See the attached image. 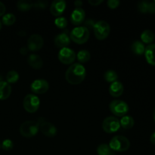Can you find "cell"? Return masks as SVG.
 Returning <instances> with one entry per match:
<instances>
[{"instance_id": "6da1fadb", "label": "cell", "mask_w": 155, "mask_h": 155, "mask_svg": "<svg viewBox=\"0 0 155 155\" xmlns=\"http://www.w3.org/2000/svg\"><path fill=\"white\" fill-rule=\"evenodd\" d=\"M86 76V68L80 63L71 64L65 73V79L71 85L80 84Z\"/></svg>"}, {"instance_id": "7a4b0ae2", "label": "cell", "mask_w": 155, "mask_h": 155, "mask_svg": "<svg viewBox=\"0 0 155 155\" xmlns=\"http://www.w3.org/2000/svg\"><path fill=\"white\" fill-rule=\"evenodd\" d=\"M90 33L86 26H78L71 30L70 33L71 40L77 44H85L89 39Z\"/></svg>"}, {"instance_id": "3957f363", "label": "cell", "mask_w": 155, "mask_h": 155, "mask_svg": "<svg viewBox=\"0 0 155 155\" xmlns=\"http://www.w3.org/2000/svg\"><path fill=\"white\" fill-rule=\"evenodd\" d=\"M110 149L114 152H124L130 147V142L124 136H115L109 142Z\"/></svg>"}, {"instance_id": "277c9868", "label": "cell", "mask_w": 155, "mask_h": 155, "mask_svg": "<svg viewBox=\"0 0 155 155\" xmlns=\"http://www.w3.org/2000/svg\"><path fill=\"white\" fill-rule=\"evenodd\" d=\"M39 130L38 121L27 120L20 126V133L25 138H31L36 136Z\"/></svg>"}, {"instance_id": "5b68a950", "label": "cell", "mask_w": 155, "mask_h": 155, "mask_svg": "<svg viewBox=\"0 0 155 155\" xmlns=\"http://www.w3.org/2000/svg\"><path fill=\"white\" fill-rule=\"evenodd\" d=\"M93 31L95 36L98 40L105 39L109 36L110 27L107 22L104 21H98L93 26Z\"/></svg>"}, {"instance_id": "8992f818", "label": "cell", "mask_w": 155, "mask_h": 155, "mask_svg": "<svg viewBox=\"0 0 155 155\" xmlns=\"http://www.w3.org/2000/svg\"><path fill=\"white\" fill-rule=\"evenodd\" d=\"M23 106L28 113H35L40 106V100L37 95L34 94H28L24 97Z\"/></svg>"}, {"instance_id": "52a82bcc", "label": "cell", "mask_w": 155, "mask_h": 155, "mask_svg": "<svg viewBox=\"0 0 155 155\" xmlns=\"http://www.w3.org/2000/svg\"><path fill=\"white\" fill-rule=\"evenodd\" d=\"M110 112L117 117H124L128 113L129 106L127 102L122 100H113L109 104Z\"/></svg>"}, {"instance_id": "ba28073f", "label": "cell", "mask_w": 155, "mask_h": 155, "mask_svg": "<svg viewBox=\"0 0 155 155\" xmlns=\"http://www.w3.org/2000/svg\"><path fill=\"white\" fill-rule=\"evenodd\" d=\"M120 128V120L114 116L106 117L102 122V129L105 133H116Z\"/></svg>"}, {"instance_id": "9c48e42d", "label": "cell", "mask_w": 155, "mask_h": 155, "mask_svg": "<svg viewBox=\"0 0 155 155\" xmlns=\"http://www.w3.org/2000/svg\"><path fill=\"white\" fill-rule=\"evenodd\" d=\"M58 57L59 61L64 64H71L77 58V54L74 50L66 47V48H61Z\"/></svg>"}, {"instance_id": "30bf717a", "label": "cell", "mask_w": 155, "mask_h": 155, "mask_svg": "<svg viewBox=\"0 0 155 155\" xmlns=\"http://www.w3.org/2000/svg\"><path fill=\"white\" fill-rule=\"evenodd\" d=\"M38 123L39 124V130L44 136L50 138L56 136L58 130L54 124L45 120L43 118H39Z\"/></svg>"}, {"instance_id": "8fae6325", "label": "cell", "mask_w": 155, "mask_h": 155, "mask_svg": "<svg viewBox=\"0 0 155 155\" xmlns=\"http://www.w3.org/2000/svg\"><path fill=\"white\" fill-rule=\"evenodd\" d=\"M44 45L43 38L41 35L35 33L32 34L27 39V47L29 51H37L42 48Z\"/></svg>"}, {"instance_id": "7c38bea8", "label": "cell", "mask_w": 155, "mask_h": 155, "mask_svg": "<svg viewBox=\"0 0 155 155\" xmlns=\"http://www.w3.org/2000/svg\"><path fill=\"white\" fill-rule=\"evenodd\" d=\"M49 89V84L44 79L34 80L30 85V90L34 95H41L47 92Z\"/></svg>"}, {"instance_id": "4fadbf2b", "label": "cell", "mask_w": 155, "mask_h": 155, "mask_svg": "<svg viewBox=\"0 0 155 155\" xmlns=\"http://www.w3.org/2000/svg\"><path fill=\"white\" fill-rule=\"evenodd\" d=\"M85 18H86V13H85L84 9L80 8H76L73 11L72 14L71 15V21L74 25L80 26L84 21Z\"/></svg>"}, {"instance_id": "5bb4252c", "label": "cell", "mask_w": 155, "mask_h": 155, "mask_svg": "<svg viewBox=\"0 0 155 155\" xmlns=\"http://www.w3.org/2000/svg\"><path fill=\"white\" fill-rule=\"evenodd\" d=\"M66 8V2L64 0H55L50 5V12L55 17H60Z\"/></svg>"}, {"instance_id": "9a60e30c", "label": "cell", "mask_w": 155, "mask_h": 155, "mask_svg": "<svg viewBox=\"0 0 155 155\" xmlns=\"http://www.w3.org/2000/svg\"><path fill=\"white\" fill-rule=\"evenodd\" d=\"M138 10L142 14H155V2L144 0L137 4Z\"/></svg>"}, {"instance_id": "2e32d148", "label": "cell", "mask_w": 155, "mask_h": 155, "mask_svg": "<svg viewBox=\"0 0 155 155\" xmlns=\"http://www.w3.org/2000/svg\"><path fill=\"white\" fill-rule=\"evenodd\" d=\"M71 42V38L67 33H61L58 34L54 39V43L56 47L60 48H66Z\"/></svg>"}, {"instance_id": "e0dca14e", "label": "cell", "mask_w": 155, "mask_h": 155, "mask_svg": "<svg viewBox=\"0 0 155 155\" xmlns=\"http://www.w3.org/2000/svg\"><path fill=\"white\" fill-rule=\"evenodd\" d=\"M109 93L111 96L115 97V98H118L120 95H122V94L124 93V85L120 81H115L114 83H110V86H109Z\"/></svg>"}, {"instance_id": "ac0fdd59", "label": "cell", "mask_w": 155, "mask_h": 155, "mask_svg": "<svg viewBox=\"0 0 155 155\" xmlns=\"http://www.w3.org/2000/svg\"><path fill=\"white\" fill-rule=\"evenodd\" d=\"M27 62L32 68L39 70L43 66V61L42 58L36 54H30L27 58Z\"/></svg>"}, {"instance_id": "d6986e66", "label": "cell", "mask_w": 155, "mask_h": 155, "mask_svg": "<svg viewBox=\"0 0 155 155\" xmlns=\"http://www.w3.org/2000/svg\"><path fill=\"white\" fill-rule=\"evenodd\" d=\"M145 57L149 64L155 66V43H151L145 47Z\"/></svg>"}, {"instance_id": "ffe728a7", "label": "cell", "mask_w": 155, "mask_h": 155, "mask_svg": "<svg viewBox=\"0 0 155 155\" xmlns=\"http://www.w3.org/2000/svg\"><path fill=\"white\" fill-rule=\"evenodd\" d=\"M12 94V86L6 81H0V100H5Z\"/></svg>"}, {"instance_id": "44dd1931", "label": "cell", "mask_w": 155, "mask_h": 155, "mask_svg": "<svg viewBox=\"0 0 155 155\" xmlns=\"http://www.w3.org/2000/svg\"><path fill=\"white\" fill-rule=\"evenodd\" d=\"M155 39L154 33L151 30H145L141 34V39L143 43L151 44Z\"/></svg>"}, {"instance_id": "7402d4cb", "label": "cell", "mask_w": 155, "mask_h": 155, "mask_svg": "<svg viewBox=\"0 0 155 155\" xmlns=\"http://www.w3.org/2000/svg\"><path fill=\"white\" fill-rule=\"evenodd\" d=\"M120 124V127H123L125 130H130L134 126L135 121L132 117L125 115V116L121 117Z\"/></svg>"}, {"instance_id": "603a6c76", "label": "cell", "mask_w": 155, "mask_h": 155, "mask_svg": "<svg viewBox=\"0 0 155 155\" xmlns=\"http://www.w3.org/2000/svg\"><path fill=\"white\" fill-rule=\"evenodd\" d=\"M131 49L134 54H137V55H142L145 53V44L141 41H135L132 44Z\"/></svg>"}, {"instance_id": "cb8c5ba5", "label": "cell", "mask_w": 155, "mask_h": 155, "mask_svg": "<svg viewBox=\"0 0 155 155\" xmlns=\"http://www.w3.org/2000/svg\"><path fill=\"white\" fill-rule=\"evenodd\" d=\"M33 2L30 0H20L17 2V8L21 12H27L33 8Z\"/></svg>"}, {"instance_id": "d4e9b609", "label": "cell", "mask_w": 155, "mask_h": 155, "mask_svg": "<svg viewBox=\"0 0 155 155\" xmlns=\"http://www.w3.org/2000/svg\"><path fill=\"white\" fill-rule=\"evenodd\" d=\"M97 154L98 155H116L114 151L110 149L107 144H101L97 148Z\"/></svg>"}, {"instance_id": "484cf974", "label": "cell", "mask_w": 155, "mask_h": 155, "mask_svg": "<svg viewBox=\"0 0 155 155\" xmlns=\"http://www.w3.org/2000/svg\"><path fill=\"white\" fill-rule=\"evenodd\" d=\"M77 60L79 61L80 64H84L89 61L91 58V54L87 50H80L77 53Z\"/></svg>"}, {"instance_id": "4316f807", "label": "cell", "mask_w": 155, "mask_h": 155, "mask_svg": "<svg viewBox=\"0 0 155 155\" xmlns=\"http://www.w3.org/2000/svg\"><path fill=\"white\" fill-rule=\"evenodd\" d=\"M16 21V17L12 13L5 14L2 18V23L5 26H12Z\"/></svg>"}, {"instance_id": "83f0119b", "label": "cell", "mask_w": 155, "mask_h": 155, "mask_svg": "<svg viewBox=\"0 0 155 155\" xmlns=\"http://www.w3.org/2000/svg\"><path fill=\"white\" fill-rule=\"evenodd\" d=\"M104 78L106 82L112 83L115 81H117L118 74H117L116 71H112V70H109V71H107L104 73Z\"/></svg>"}, {"instance_id": "f1b7e54d", "label": "cell", "mask_w": 155, "mask_h": 155, "mask_svg": "<svg viewBox=\"0 0 155 155\" xmlns=\"http://www.w3.org/2000/svg\"><path fill=\"white\" fill-rule=\"evenodd\" d=\"M19 74L16 71H10L6 74V82L9 84L15 83L19 80Z\"/></svg>"}, {"instance_id": "f546056e", "label": "cell", "mask_w": 155, "mask_h": 155, "mask_svg": "<svg viewBox=\"0 0 155 155\" xmlns=\"http://www.w3.org/2000/svg\"><path fill=\"white\" fill-rule=\"evenodd\" d=\"M54 24L60 29H64L68 26V20L64 17H58L54 20Z\"/></svg>"}, {"instance_id": "4dcf8cb0", "label": "cell", "mask_w": 155, "mask_h": 155, "mask_svg": "<svg viewBox=\"0 0 155 155\" xmlns=\"http://www.w3.org/2000/svg\"><path fill=\"white\" fill-rule=\"evenodd\" d=\"M14 147V143L11 139H5L2 142L1 145V148H2L4 151H9L13 148Z\"/></svg>"}, {"instance_id": "1f68e13d", "label": "cell", "mask_w": 155, "mask_h": 155, "mask_svg": "<svg viewBox=\"0 0 155 155\" xmlns=\"http://www.w3.org/2000/svg\"><path fill=\"white\" fill-rule=\"evenodd\" d=\"M48 2L45 1V0H38V1L33 2V7L39 9H44L48 6Z\"/></svg>"}, {"instance_id": "d6a6232c", "label": "cell", "mask_w": 155, "mask_h": 155, "mask_svg": "<svg viewBox=\"0 0 155 155\" xmlns=\"http://www.w3.org/2000/svg\"><path fill=\"white\" fill-rule=\"evenodd\" d=\"M120 4V2L119 0H109L107 2V5L108 8L110 9H115L118 7Z\"/></svg>"}, {"instance_id": "836d02e7", "label": "cell", "mask_w": 155, "mask_h": 155, "mask_svg": "<svg viewBox=\"0 0 155 155\" xmlns=\"http://www.w3.org/2000/svg\"><path fill=\"white\" fill-rule=\"evenodd\" d=\"M89 2V4L92 6H98V5H99L101 3H102L103 1L102 0H89V2Z\"/></svg>"}, {"instance_id": "e575fe53", "label": "cell", "mask_w": 155, "mask_h": 155, "mask_svg": "<svg viewBox=\"0 0 155 155\" xmlns=\"http://www.w3.org/2000/svg\"><path fill=\"white\" fill-rule=\"evenodd\" d=\"M5 11H6V8L5 5L3 4L2 2H0V17L3 16L5 13Z\"/></svg>"}, {"instance_id": "d590c367", "label": "cell", "mask_w": 155, "mask_h": 155, "mask_svg": "<svg viewBox=\"0 0 155 155\" xmlns=\"http://www.w3.org/2000/svg\"><path fill=\"white\" fill-rule=\"evenodd\" d=\"M28 51H29V50H28V48H27V46H23L20 48V53H21L22 55H26V54L28 53Z\"/></svg>"}, {"instance_id": "8d00e7d4", "label": "cell", "mask_w": 155, "mask_h": 155, "mask_svg": "<svg viewBox=\"0 0 155 155\" xmlns=\"http://www.w3.org/2000/svg\"><path fill=\"white\" fill-rule=\"evenodd\" d=\"M150 141H151V142L153 145H155V132L151 134V137H150Z\"/></svg>"}, {"instance_id": "74e56055", "label": "cell", "mask_w": 155, "mask_h": 155, "mask_svg": "<svg viewBox=\"0 0 155 155\" xmlns=\"http://www.w3.org/2000/svg\"><path fill=\"white\" fill-rule=\"evenodd\" d=\"M74 4H75V5L77 6V8H80V6H81L82 4H83V2L76 1V2H74Z\"/></svg>"}, {"instance_id": "f35d334b", "label": "cell", "mask_w": 155, "mask_h": 155, "mask_svg": "<svg viewBox=\"0 0 155 155\" xmlns=\"http://www.w3.org/2000/svg\"><path fill=\"white\" fill-rule=\"evenodd\" d=\"M153 117H154V121H155V108H154V112H153Z\"/></svg>"}, {"instance_id": "ab89813d", "label": "cell", "mask_w": 155, "mask_h": 155, "mask_svg": "<svg viewBox=\"0 0 155 155\" xmlns=\"http://www.w3.org/2000/svg\"><path fill=\"white\" fill-rule=\"evenodd\" d=\"M2 27V22H1V21H0V30H1Z\"/></svg>"}, {"instance_id": "60d3db41", "label": "cell", "mask_w": 155, "mask_h": 155, "mask_svg": "<svg viewBox=\"0 0 155 155\" xmlns=\"http://www.w3.org/2000/svg\"><path fill=\"white\" fill-rule=\"evenodd\" d=\"M0 148H1V143H0Z\"/></svg>"}, {"instance_id": "b9f144b4", "label": "cell", "mask_w": 155, "mask_h": 155, "mask_svg": "<svg viewBox=\"0 0 155 155\" xmlns=\"http://www.w3.org/2000/svg\"><path fill=\"white\" fill-rule=\"evenodd\" d=\"M154 2H155V1H154Z\"/></svg>"}]
</instances>
